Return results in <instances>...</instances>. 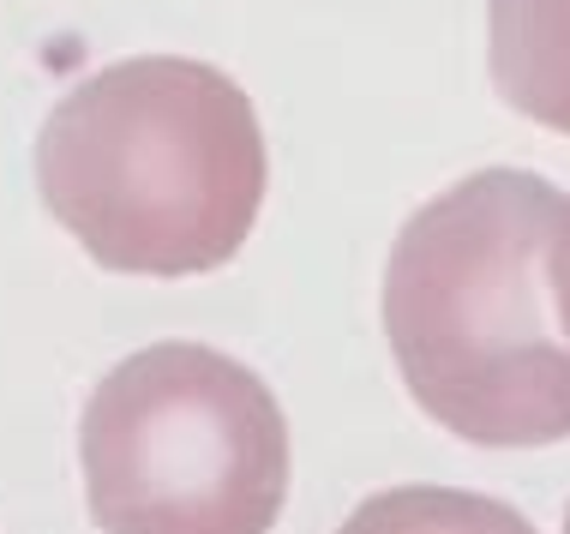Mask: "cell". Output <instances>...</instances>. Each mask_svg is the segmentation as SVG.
Instances as JSON below:
<instances>
[{
	"instance_id": "obj_1",
	"label": "cell",
	"mask_w": 570,
	"mask_h": 534,
	"mask_svg": "<svg viewBox=\"0 0 570 534\" xmlns=\"http://www.w3.org/2000/svg\"><path fill=\"white\" fill-rule=\"evenodd\" d=\"M564 198L529 169H481L403 222L384 265V337L409 396L487 451L570 438V343L547 253Z\"/></svg>"
},
{
	"instance_id": "obj_2",
	"label": "cell",
	"mask_w": 570,
	"mask_h": 534,
	"mask_svg": "<svg viewBox=\"0 0 570 534\" xmlns=\"http://www.w3.org/2000/svg\"><path fill=\"white\" fill-rule=\"evenodd\" d=\"M253 97L180 55H132L49 109L37 192L102 270L198 277L228 265L265 205Z\"/></svg>"
},
{
	"instance_id": "obj_3",
	"label": "cell",
	"mask_w": 570,
	"mask_h": 534,
	"mask_svg": "<svg viewBox=\"0 0 570 534\" xmlns=\"http://www.w3.org/2000/svg\"><path fill=\"white\" fill-rule=\"evenodd\" d=\"M79 463L102 534H271L288 498V421L240 360L150 343L90 390Z\"/></svg>"
},
{
	"instance_id": "obj_4",
	"label": "cell",
	"mask_w": 570,
	"mask_h": 534,
	"mask_svg": "<svg viewBox=\"0 0 570 534\" xmlns=\"http://www.w3.org/2000/svg\"><path fill=\"white\" fill-rule=\"evenodd\" d=\"M487 60L517 115L570 139V0H487Z\"/></svg>"
},
{
	"instance_id": "obj_5",
	"label": "cell",
	"mask_w": 570,
	"mask_h": 534,
	"mask_svg": "<svg viewBox=\"0 0 570 534\" xmlns=\"http://www.w3.org/2000/svg\"><path fill=\"white\" fill-rule=\"evenodd\" d=\"M336 534H534V523L487 493L456 486H391L373 493Z\"/></svg>"
},
{
	"instance_id": "obj_6",
	"label": "cell",
	"mask_w": 570,
	"mask_h": 534,
	"mask_svg": "<svg viewBox=\"0 0 570 534\" xmlns=\"http://www.w3.org/2000/svg\"><path fill=\"white\" fill-rule=\"evenodd\" d=\"M547 288H552V318H559V330H564V343H570V205L559 210V228H552Z\"/></svg>"
},
{
	"instance_id": "obj_7",
	"label": "cell",
	"mask_w": 570,
	"mask_h": 534,
	"mask_svg": "<svg viewBox=\"0 0 570 534\" xmlns=\"http://www.w3.org/2000/svg\"><path fill=\"white\" fill-rule=\"evenodd\" d=\"M564 534H570V516H564Z\"/></svg>"
}]
</instances>
